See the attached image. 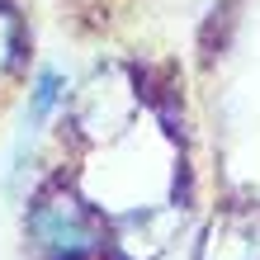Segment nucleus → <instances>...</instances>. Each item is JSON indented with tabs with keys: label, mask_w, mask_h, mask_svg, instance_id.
I'll return each mask as SVG.
<instances>
[{
	"label": "nucleus",
	"mask_w": 260,
	"mask_h": 260,
	"mask_svg": "<svg viewBox=\"0 0 260 260\" xmlns=\"http://www.w3.org/2000/svg\"><path fill=\"white\" fill-rule=\"evenodd\" d=\"M28 241L48 260H90L104 246V232L81 194L52 189L28 208Z\"/></svg>",
	"instance_id": "obj_1"
},
{
	"label": "nucleus",
	"mask_w": 260,
	"mask_h": 260,
	"mask_svg": "<svg viewBox=\"0 0 260 260\" xmlns=\"http://www.w3.org/2000/svg\"><path fill=\"white\" fill-rule=\"evenodd\" d=\"M137 114V90L128 85L123 71H95L90 76V85L76 95L71 104V123L81 137H90V142H109V137H118Z\"/></svg>",
	"instance_id": "obj_2"
},
{
	"label": "nucleus",
	"mask_w": 260,
	"mask_h": 260,
	"mask_svg": "<svg viewBox=\"0 0 260 260\" xmlns=\"http://www.w3.org/2000/svg\"><path fill=\"white\" fill-rule=\"evenodd\" d=\"M180 227V213L171 204H142L118 218L114 227V251L123 260H156L166 251V241H171V232Z\"/></svg>",
	"instance_id": "obj_3"
},
{
	"label": "nucleus",
	"mask_w": 260,
	"mask_h": 260,
	"mask_svg": "<svg viewBox=\"0 0 260 260\" xmlns=\"http://www.w3.org/2000/svg\"><path fill=\"white\" fill-rule=\"evenodd\" d=\"M199 260H260V208H222L199 246Z\"/></svg>",
	"instance_id": "obj_4"
},
{
	"label": "nucleus",
	"mask_w": 260,
	"mask_h": 260,
	"mask_svg": "<svg viewBox=\"0 0 260 260\" xmlns=\"http://www.w3.org/2000/svg\"><path fill=\"white\" fill-rule=\"evenodd\" d=\"M57 100H62V76H57L52 67L48 71H38V81H34V104H28V123H43L52 109H57Z\"/></svg>",
	"instance_id": "obj_5"
},
{
	"label": "nucleus",
	"mask_w": 260,
	"mask_h": 260,
	"mask_svg": "<svg viewBox=\"0 0 260 260\" xmlns=\"http://www.w3.org/2000/svg\"><path fill=\"white\" fill-rule=\"evenodd\" d=\"M14 52H19V19L10 5H0V71L14 62Z\"/></svg>",
	"instance_id": "obj_6"
}]
</instances>
